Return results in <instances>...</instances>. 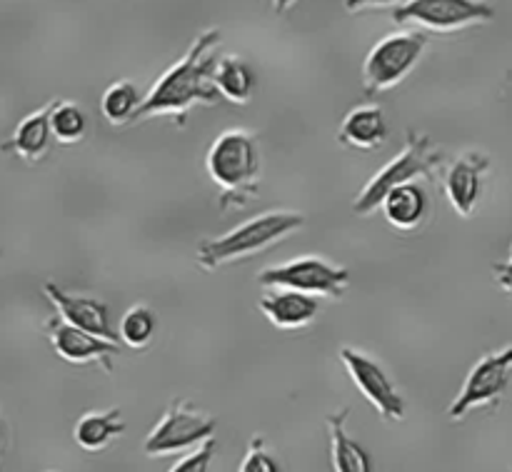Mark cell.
I'll use <instances>...</instances> for the list:
<instances>
[{"label": "cell", "mask_w": 512, "mask_h": 472, "mask_svg": "<svg viewBox=\"0 0 512 472\" xmlns=\"http://www.w3.org/2000/svg\"><path fill=\"white\" fill-rule=\"evenodd\" d=\"M223 33L210 28L200 33L188 48V53L170 65L163 75L153 83V88L143 95L133 123L158 118V115H173L178 123H185V115L193 105H215L220 100L215 88V68H218V45Z\"/></svg>", "instance_id": "obj_1"}, {"label": "cell", "mask_w": 512, "mask_h": 472, "mask_svg": "<svg viewBox=\"0 0 512 472\" xmlns=\"http://www.w3.org/2000/svg\"><path fill=\"white\" fill-rule=\"evenodd\" d=\"M210 180L220 188V210L253 203L260 183V148L248 130H225L213 140L205 158Z\"/></svg>", "instance_id": "obj_2"}, {"label": "cell", "mask_w": 512, "mask_h": 472, "mask_svg": "<svg viewBox=\"0 0 512 472\" xmlns=\"http://www.w3.org/2000/svg\"><path fill=\"white\" fill-rule=\"evenodd\" d=\"M305 225V215L295 210H268L245 220L238 228L228 230L218 238L203 240L195 250V260L203 270H218L235 260L253 258L263 250L273 248L280 240L290 238Z\"/></svg>", "instance_id": "obj_3"}, {"label": "cell", "mask_w": 512, "mask_h": 472, "mask_svg": "<svg viewBox=\"0 0 512 472\" xmlns=\"http://www.w3.org/2000/svg\"><path fill=\"white\" fill-rule=\"evenodd\" d=\"M443 160V153L435 148L430 135L408 130L403 150L363 185V190L355 198L353 210L358 215H363V218H368L370 213H375L383 205L385 195L398 188V185L415 183L420 178L433 180L435 170L443 165Z\"/></svg>", "instance_id": "obj_4"}, {"label": "cell", "mask_w": 512, "mask_h": 472, "mask_svg": "<svg viewBox=\"0 0 512 472\" xmlns=\"http://www.w3.org/2000/svg\"><path fill=\"white\" fill-rule=\"evenodd\" d=\"M430 38L423 30H403L380 38L363 63V90L368 98L403 83L428 50Z\"/></svg>", "instance_id": "obj_5"}, {"label": "cell", "mask_w": 512, "mask_h": 472, "mask_svg": "<svg viewBox=\"0 0 512 472\" xmlns=\"http://www.w3.org/2000/svg\"><path fill=\"white\" fill-rule=\"evenodd\" d=\"M215 420L208 413H200L185 398L173 400L163 418L158 420L143 443V453L148 458H165V455H183L200 448L215 438Z\"/></svg>", "instance_id": "obj_6"}, {"label": "cell", "mask_w": 512, "mask_h": 472, "mask_svg": "<svg viewBox=\"0 0 512 472\" xmlns=\"http://www.w3.org/2000/svg\"><path fill=\"white\" fill-rule=\"evenodd\" d=\"M258 283L268 290H298L313 298L340 300L350 285V270L328 263L318 255H303L290 263L265 268L258 275Z\"/></svg>", "instance_id": "obj_7"}, {"label": "cell", "mask_w": 512, "mask_h": 472, "mask_svg": "<svg viewBox=\"0 0 512 472\" xmlns=\"http://www.w3.org/2000/svg\"><path fill=\"white\" fill-rule=\"evenodd\" d=\"M393 23L418 25L433 33H458L495 18L488 0H405L393 10Z\"/></svg>", "instance_id": "obj_8"}, {"label": "cell", "mask_w": 512, "mask_h": 472, "mask_svg": "<svg viewBox=\"0 0 512 472\" xmlns=\"http://www.w3.org/2000/svg\"><path fill=\"white\" fill-rule=\"evenodd\" d=\"M512 378V345L488 353L470 368L463 388L455 395L448 408V418L453 423L463 420L465 415L478 408H495L508 390Z\"/></svg>", "instance_id": "obj_9"}, {"label": "cell", "mask_w": 512, "mask_h": 472, "mask_svg": "<svg viewBox=\"0 0 512 472\" xmlns=\"http://www.w3.org/2000/svg\"><path fill=\"white\" fill-rule=\"evenodd\" d=\"M338 355L340 363L348 370L353 385L360 390V395L378 410L380 418L388 420V423H398V420L405 418L403 395H400V390L395 388L390 375L385 373V368L378 360L360 353V350L350 348V345H343Z\"/></svg>", "instance_id": "obj_10"}, {"label": "cell", "mask_w": 512, "mask_h": 472, "mask_svg": "<svg viewBox=\"0 0 512 472\" xmlns=\"http://www.w3.org/2000/svg\"><path fill=\"white\" fill-rule=\"evenodd\" d=\"M45 335H48L55 355H58L60 360H65V363H73V365L98 363L103 365L105 373H113V358L118 355V343L95 338V335L65 323V320L58 318V315L45 323Z\"/></svg>", "instance_id": "obj_11"}, {"label": "cell", "mask_w": 512, "mask_h": 472, "mask_svg": "<svg viewBox=\"0 0 512 472\" xmlns=\"http://www.w3.org/2000/svg\"><path fill=\"white\" fill-rule=\"evenodd\" d=\"M43 293L53 303V308L58 310V318H63L65 323L75 325V328L85 330V333L95 335V338L118 343V335L110 328V310L103 300L90 298V295L65 293L55 283H45Z\"/></svg>", "instance_id": "obj_12"}, {"label": "cell", "mask_w": 512, "mask_h": 472, "mask_svg": "<svg viewBox=\"0 0 512 472\" xmlns=\"http://www.w3.org/2000/svg\"><path fill=\"white\" fill-rule=\"evenodd\" d=\"M490 170V158L480 150H470L463 153L453 165L448 168L443 180L445 195H448L450 205L458 215L470 218L473 210L478 208L480 195L485 188V175Z\"/></svg>", "instance_id": "obj_13"}, {"label": "cell", "mask_w": 512, "mask_h": 472, "mask_svg": "<svg viewBox=\"0 0 512 472\" xmlns=\"http://www.w3.org/2000/svg\"><path fill=\"white\" fill-rule=\"evenodd\" d=\"M260 310L265 318L280 330H303L318 318L320 300L298 290H268L260 298Z\"/></svg>", "instance_id": "obj_14"}, {"label": "cell", "mask_w": 512, "mask_h": 472, "mask_svg": "<svg viewBox=\"0 0 512 472\" xmlns=\"http://www.w3.org/2000/svg\"><path fill=\"white\" fill-rule=\"evenodd\" d=\"M50 110H53V103L25 115L18 123V128L13 130V135H10V140H5L0 145V150L18 155L20 160H28V163L43 160L48 155L50 138H53V130H50Z\"/></svg>", "instance_id": "obj_15"}, {"label": "cell", "mask_w": 512, "mask_h": 472, "mask_svg": "<svg viewBox=\"0 0 512 472\" xmlns=\"http://www.w3.org/2000/svg\"><path fill=\"white\" fill-rule=\"evenodd\" d=\"M340 145L353 150H378L388 140V123L380 105H358L345 115L338 130Z\"/></svg>", "instance_id": "obj_16"}, {"label": "cell", "mask_w": 512, "mask_h": 472, "mask_svg": "<svg viewBox=\"0 0 512 472\" xmlns=\"http://www.w3.org/2000/svg\"><path fill=\"white\" fill-rule=\"evenodd\" d=\"M380 210H383L385 220H388L395 230L410 233V230L420 228V225L425 223L430 210V200L423 185L415 180V183H405L398 185L395 190H390V193L385 195Z\"/></svg>", "instance_id": "obj_17"}, {"label": "cell", "mask_w": 512, "mask_h": 472, "mask_svg": "<svg viewBox=\"0 0 512 472\" xmlns=\"http://www.w3.org/2000/svg\"><path fill=\"white\" fill-rule=\"evenodd\" d=\"M350 408H343L340 413H333L325 418L330 435V463H333V472H375L373 458L368 450L353 440L345 430L348 425Z\"/></svg>", "instance_id": "obj_18"}, {"label": "cell", "mask_w": 512, "mask_h": 472, "mask_svg": "<svg viewBox=\"0 0 512 472\" xmlns=\"http://www.w3.org/2000/svg\"><path fill=\"white\" fill-rule=\"evenodd\" d=\"M125 433V420L118 408L110 410H90L75 423L73 440L85 453H100L108 448L115 438Z\"/></svg>", "instance_id": "obj_19"}, {"label": "cell", "mask_w": 512, "mask_h": 472, "mask_svg": "<svg viewBox=\"0 0 512 472\" xmlns=\"http://www.w3.org/2000/svg\"><path fill=\"white\" fill-rule=\"evenodd\" d=\"M213 83L218 88L220 98L245 105L253 98L255 73L240 55H223L218 60V68H215Z\"/></svg>", "instance_id": "obj_20"}, {"label": "cell", "mask_w": 512, "mask_h": 472, "mask_svg": "<svg viewBox=\"0 0 512 472\" xmlns=\"http://www.w3.org/2000/svg\"><path fill=\"white\" fill-rule=\"evenodd\" d=\"M140 103L143 98H140L138 88L130 80H118L100 98V113L113 128H123V125L133 123Z\"/></svg>", "instance_id": "obj_21"}, {"label": "cell", "mask_w": 512, "mask_h": 472, "mask_svg": "<svg viewBox=\"0 0 512 472\" xmlns=\"http://www.w3.org/2000/svg\"><path fill=\"white\" fill-rule=\"evenodd\" d=\"M155 330H158V318L148 305H133L123 313L118 325V338L123 340L128 348L143 350L153 343Z\"/></svg>", "instance_id": "obj_22"}, {"label": "cell", "mask_w": 512, "mask_h": 472, "mask_svg": "<svg viewBox=\"0 0 512 472\" xmlns=\"http://www.w3.org/2000/svg\"><path fill=\"white\" fill-rule=\"evenodd\" d=\"M50 130L53 138L63 145L80 143L88 130V118H85L83 108L70 100H53V110H50Z\"/></svg>", "instance_id": "obj_23"}, {"label": "cell", "mask_w": 512, "mask_h": 472, "mask_svg": "<svg viewBox=\"0 0 512 472\" xmlns=\"http://www.w3.org/2000/svg\"><path fill=\"white\" fill-rule=\"evenodd\" d=\"M238 472H283V470H280L278 460L268 453L265 438L255 435V438L248 443V450H245L243 463H240Z\"/></svg>", "instance_id": "obj_24"}, {"label": "cell", "mask_w": 512, "mask_h": 472, "mask_svg": "<svg viewBox=\"0 0 512 472\" xmlns=\"http://www.w3.org/2000/svg\"><path fill=\"white\" fill-rule=\"evenodd\" d=\"M213 453H215V438L208 440L205 445H200V448L185 453L168 472H208L210 463H213Z\"/></svg>", "instance_id": "obj_25"}, {"label": "cell", "mask_w": 512, "mask_h": 472, "mask_svg": "<svg viewBox=\"0 0 512 472\" xmlns=\"http://www.w3.org/2000/svg\"><path fill=\"white\" fill-rule=\"evenodd\" d=\"M493 273H495V283H498L505 293L512 295V243H510L508 260H503V263H495Z\"/></svg>", "instance_id": "obj_26"}, {"label": "cell", "mask_w": 512, "mask_h": 472, "mask_svg": "<svg viewBox=\"0 0 512 472\" xmlns=\"http://www.w3.org/2000/svg\"><path fill=\"white\" fill-rule=\"evenodd\" d=\"M400 3H405V0H345L343 5L348 13H363V10L388 8V5H395V8H398Z\"/></svg>", "instance_id": "obj_27"}, {"label": "cell", "mask_w": 512, "mask_h": 472, "mask_svg": "<svg viewBox=\"0 0 512 472\" xmlns=\"http://www.w3.org/2000/svg\"><path fill=\"white\" fill-rule=\"evenodd\" d=\"M295 3H298V0H273V10L278 15H283V13H288Z\"/></svg>", "instance_id": "obj_28"}, {"label": "cell", "mask_w": 512, "mask_h": 472, "mask_svg": "<svg viewBox=\"0 0 512 472\" xmlns=\"http://www.w3.org/2000/svg\"><path fill=\"white\" fill-rule=\"evenodd\" d=\"M3 445H5V425H3V418H0V463H3Z\"/></svg>", "instance_id": "obj_29"}]
</instances>
